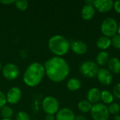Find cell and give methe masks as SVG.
<instances>
[{
    "mask_svg": "<svg viewBox=\"0 0 120 120\" xmlns=\"http://www.w3.org/2000/svg\"><path fill=\"white\" fill-rule=\"evenodd\" d=\"M96 9L93 5H88L85 4L81 11V15L82 18L85 20H89L92 19L95 15Z\"/></svg>",
    "mask_w": 120,
    "mask_h": 120,
    "instance_id": "obj_15",
    "label": "cell"
},
{
    "mask_svg": "<svg viewBox=\"0 0 120 120\" xmlns=\"http://www.w3.org/2000/svg\"><path fill=\"white\" fill-rule=\"evenodd\" d=\"M117 34L120 35V24L118 25V28H117Z\"/></svg>",
    "mask_w": 120,
    "mask_h": 120,
    "instance_id": "obj_35",
    "label": "cell"
},
{
    "mask_svg": "<svg viewBox=\"0 0 120 120\" xmlns=\"http://www.w3.org/2000/svg\"><path fill=\"white\" fill-rule=\"evenodd\" d=\"M79 70L84 77L87 78H93L96 77L99 68L96 63L91 60H86L81 64Z\"/></svg>",
    "mask_w": 120,
    "mask_h": 120,
    "instance_id": "obj_7",
    "label": "cell"
},
{
    "mask_svg": "<svg viewBox=\"0 0 120 120\" xmlns=\"http://www.w3.org/2000/svg\"><path fill=\"white\" fill-rule=\"evenodd\" d=\"M93 1H94V0H86V1H85V4L93 5Z\"/></svg>",
    "mask_w": 120,
    "mask_h": 120,
    "instance_id": "obj_33",
    "label": "cell"
},
{
    "mask_svg": "<svg viewBox=\"0 0 120 120\" xmlns=\"http://www.w3.org/2000/svg\"></svg>",
    "mask_w": 120,
    "mask_h": 120,
    "instance_id": "obj_38",
    "label": "cell"
},
{
    "mask_svg": "<svg viewBox=\"0 0 120 120\" xmlns=\"http://www.w3.org/2000/svg\"><path fill=\"white\" fill-rule=\"evenodd\" d=\"M6 103L7 101H6V95L2 91H0V108H2L4 106H5Z\"/></svg>",
    "mask_w": 120,
    "mask_h": 120,
    "instance_id": "obj_28",
    "label": "cell"
},
{
    "mask_svg": "<svg viewBox=\"0 0 120 120\" xmlns=\"http://www.w3.org/2000/svg\"><path fill=\"white\" fill-rule=\"evenodd\" d=\"M110 60V56L108 52L105 51H100L96 58V64L100 66H104L108 64V61Z\"/></svg>",
    "mask_w": 120,
    "mask_h": 120,
    "instance_id": "obj_18",
    "label": "cell"
},
{
    "mask_svg": "<svg viewBox=\"0 0 120 120\" xmlns=\"http://www.w3.org/2000/svg\"><path fill=\"white\" fill-rule=\"evenodd\" d=\"M0 3H1L3 4H6V5H9V4H14L15 0H1Z\"/></svg>",
    "mask_w": 120,
    "mask_h": 120,
    "instance_id": "obj_30",
    "label": "cell"
},
{
    "mask_svg": "<svg viewBox=\"0 0 120 120\" xmlns=\"http://www.w3.org/2000/svg\"><path fill=\"white\" fill-rule=\"evenodd\" d=\"M111 44L114 48L120 49V35L116 34L111 38Z\"/></svg>",
    "mask_w": 120,
    "mask_h": 120,
    "instance_id": "obj_25",
    "label": "cell"
},
{
    "mask_svg": "<svg viewBox=\"0 0 120 120\" xmlns=\"http://www.w3.org/2000/svg\"><path fill=\"white\" fill-rule=\"evenodd\" d=\"M1 115L4 119H10L13 115V110L11 107L5 105L1 108Z\"/></svg>",
    "mask_w": 120,
    "mask_h": 120,
    "instance_id": "obj_22",
    "label": "cell"
},
{
    "mask_svg": "<svg viewBox=\"0 0 120 120\" xmlns=\"http://www.w3.org/2000/svg\"><path fill=\"white\" fill-rule=\"evenodd\" d=\"M14 4H15V6L18 10L22 11H25L28 8V6H29L28 1H26V0H17V1H15Z\"/></svg>",
    "mask_w": 120,
    "mask_h": 120,
    "instance_id": "obj_23",
    "label": "cell"
},
{
    "mask_svg": "<svg viewBox=\"0 0 120 120\" xmlns=\"http://www.w3.org/2000/svg\"><path fill=\"white\" fill-rule=\"evenodd\" d=\"M70 49L75 54L83 55L86 53L88 50V46L85 42L77 40L70 43Z\"/></svg>",
    "mask_w": 120,
    "mask_h": 120,
    "instance_id": "obj_12",
    "label": "cell"
},
{
    "mask_svg": "<svg viewBox=\"0 0 120 120\" xmlns=\"http://www.w3.org/2000/svg\"><path fill=\"white\" fill-rule=\"evenodd\" d=\"M2 75L8 80H15L20 75L18 67L13 63H7L2 67Z\"/></svg>",
    "mask_w": 120,
    "mask_h": 120,
    "instance_id": "obj_8",
    "label": "cell"
},
{
    "mask_svg": "<svg viewBox=\"0 0 120 120\" xmlns=\"http://www.w3.org/2000/svg\"><path fill=\"white\" fill-rule=\"evenodd\" d=\"M2 120H11V119H3Z\"/></svg>",
    "mask_w": 120,
    "mask_h": 120,
    "instance_id": "obj_37",
    "label": "cell"
},
{
    "mask_svg": "<svg viewBox=\"0 0 120 120\" xmlns=\"http://www.w3.org/2000/svg\"><path fill=\"white\" fill-rule=\"evenodd\" d=\"M45 120H56V117L52 115H46Z\"/></svg>",
    "mask_w": 120,
    "mask_h": 120,
    "instance_id": "obj_31",
    "label": "cell"
},
{
    "mask_svg": "<svg viewBox=\"0 0 120 120\" xmlns=\"http://www.w3.org/2000/svg\"><path fill=\"white\" fill-rule=\"evenodd\" d=\"M118 23L113 18H107L101 23V31L105 37L112 38L117 34Z\"/></svg>",
    "mask_w": 120,
    "mask_h": 120,
    "instance_id": "obj_4",
    "label": "cell"
},
{
    "mask_svg": "<svg viewBox=\"0 0 120 120\" xmlns=\"http://www.w3.org/2000/svg\"><path fill=\"white\" fill-rule=\"evenodd\" d=\"M2 70V65H1V63L0 62V70Z\"/></svg>",
    "mask_w": 120,
    "mask_h": 120,
    "instance_id": "obj_36",
    "label": "cell"
},
{
    "mask_svg": "<svg viewBox=\"0 0 120 120\" xmlns=\"http://www.w3.org/2000/svg\"><path fill=\"white\" fill-rule=\"evenodd\" d=\"M112 94L114 96V97H115L117 99H120V82L117 83L114 89H113V91H112Z\"/></svg>",
    "mask_w": 120,
    "mask_h": 120,
    "instance_id": "obj_27",
    "label": "cell"
},
{
    "mask_svg": "<svg viewBox=\"0 0 120 120\" xmlns=\"http://www.w3.org/2000/svg\"><path fill=\"white\" fill-rule=\"evenodd\" d=\"M48 46L52 53L56 56L60 57L69 52L70 49V42L65 37L56 34L49 39Z\"/></svg>",
    "mask_w": 120,
    "mask_h": 120,
    "instance_id": "obj_3",
    "label": "cell"
},
{
    "mask_svg": "<svg viewBox=\"0 0 120 120\" xmlns=\"http://www.w3.org/2000/svg\"><path fill=\"white\" fill-rule=\"evenodd\" d=\"M113 8L115 9V11L117 13L120 14V1H114Z\"/></svg>",
    "mask_w": 120,
    "mask_h": 120,
    "instance_id": "obj_29",
    "label": "cell"
},
{
    "mask_svg": "<svg viewBox=\"0 0 120 120\" xmlns=\"http://www.w3.org/2000/svg\"><path fill=\"white\" fill-rule=\"evenodd\" d=\"M67 88L70 91H76L81 88V81L77 78H71L67 82Z\"/></svg>",
    "mask_w": 120,
    "mask_h": 120,
    "instance_id": "obj_19",
    "label": "cell"
},
{
    "mask_svg": "<svg viewBox=\"0 0 120 120\" xmlns=\"http://www.w3.org/2000/svg\"><path fill=\"white\" fill-rule=\"evenodd\" d=\"M101 91L99 90V89L96 87L91 88L87 92V101H89L92 105L98 103L101 100Z\"/></svg>",
    "mask_w": 120,
    "mask_h": 120,
    "instance_id": "obj_13",
    "label": "cell"
},
{
    "mask_svg": "<svg viewBox=\"0 0 120 120\" xmlns=\"http://www.w3.org/2000/svg\"><path fill=\"white\" fill-rule=\"evenodd\" d=\"M114 96L113 94L107 91V90H103V91H101V100L105 103V104H111L113 103L114 101Z\"/></svg>",
    "mask_w": 120,
    "mask_h": 120,
    "instance_id": "obj_20",
    "label": "cell"
},
{
    "mask_svg": "<svg viewBox=\"0 0 120 120\" xmlns=\"http://www.w3.org/2000/svg\"><path fill=\"white\" fill-rule=\"evenodd\" d=\"M44 75L45 69L44 65L37 62L33 63L27 68L24 72V83L30 87L37 86L42 81Z\"/></svg>",
    "mask_w": 120,
    "mask_h": 120,
    "instance_id": "obj_2",
    "label": "cell"
},
{
    "mask_svg": "<svg viewBox=\"0 0 120 120\" xmlns=\"http://www.w3.org/2000/svg\"><path fill=\"white\" fill-rule=\"evenodd\" d=\"M93 105L87 100H82L78 103V109L83 113L90 112Z\"/></svg>",
    "mask_w": 120,
    "mask_h": 120,
    "instance_id": "obj_21",
    "label": "cell"
},
{
    "mask_svg": "<svg viewBox=\"0 0 120 120\" xmlns=\"http://www.w3.org/2000/svg\"><path fill=\"white\" fill-rule=\"evenodd\" d=\"M75 118V115L73 111L67 108L59 110L56 116V120H74Z\"/></svg>",
    "mask_w": 120,
    "mask_h": 120,
    "instance_id": "obj_14",
    "label": "cell"
},
{
    "mask_svg": "<svg viewBox=\"0 0 120 120\" xmlns=\"http://www.w3.org/2000/svg\"><path fill=\"white\" fill-rule=\"evenodd\" d=\"M44 67L49 79L56 83L64 81L70 73L69 65L62 57L54 56L48 59L45 62Z\"/></svg>",
    "mask_w": 120,
    "mask_h": 120,
    "instance_id": "obj_1",
    "label": "cell"
},
{
    "mask_svg": "<svg viewBox=\"0 0 120 120\" xmlns=\"http://www.w3.org/2000/svg\"><path fill=\"white\" fill-rule=\"evenodd\" d=\"M15 120H30V117L27 112L24 111H20L16 115Z\"/></svg>",
    "mask_w": 120,
    "mask_h": 120,
    "instance_id": "obj_26",
    "label": "cell"
},
{
    "mask_svg": "<svg viewBox=\"0 0 120 120\" xmlns=\"http://www.w3.org/2000/svg\"><path fill=\"white\" fill-rule=\"evenodd\" d=\"M96 47L101 51H105L110 48L111 44V39L105 36L99 37L96 43Z\"/></svg>",
    "mask_w": 120,
    "mask_h": 120,
    "instance_id": "obj_16",
    "label": "cell"
},
{
    "mask_svg": "<svg viewBox=\"0 0 120 120\" xmlns=\"http://www.w3.org/2000/svg\"><path fill=\"white\" fill-rule=\"evenodd\" d=\"M114 1L112 0H94L93 6L96 11L101 13L109 12L113 8Z\"/></svg>",
    "mask_w": 120,
    "mask_h": 120,
    "instance_id": "obj_9",
    "label": "cell"
},
{
    "mask_svg": "<svg viewBox=\"0 0 120 120\" xmlns=\"http://www.w3.org/2000/svg\"></svg>",
    "mask_w": 120,
    "mask_h": 120,
    "instance_id": "obj_40",
    "label": "cell"
},
{
    "mask_svg": "<svg viewBox=\"0 0 120 120\" xmlns=\"http://www.w3.org/2000/svg\"></svg>",
    "mask_w": 120,
    "mask_h": 120,
    "instance_id": "obj_39",
    "label": "cell"
},
{
    "mask_svg": "<svg viewBox=\"0 0 120 120\" xmlns=\"http://www.w3.org/2000/svg\"><path fill=\"white\" fill-rule=\"evenodd\" d=\"M21 97H22V91L20 88L17 86L11 88L8 91L6 96V101L11 105H15L18 103L21 99Z\"/></svg>",
    "mask_w": 120,
    "mask_h": 120,
    "instance_id": "obj_10",
    "label": "cell"
},
{
    "mask_svg": "<svg viewBox=\"0 0 120 120\" xmlns=\"http://www.w3.org/2000/svg\"><path fill=\"white\" fill-rule=\"evenodd\" d=\"M74 120H86V118L82 116V115H78V116H75V118Z\"/></svg>",
    "mask_w": 120,
    "mask_h": 120,
    "instance_id": "obj_32",
    "label": "cell"
},
{
    "mask_svg": "<svg viewBox=\"0 0 120 120\" xmlns=\"http://www.w3.org/2000/svg\"><path fill=\"white\" fill-rule=\"evenodd\" d=\"M108 111L110 114L112 115H116L117 113H119L120 111V104L117 103H112L111 104L109 105V106L108 107Z\"/></svg>",
    "mask_w": 120,
    "mask_h": 120,
    "instance_id": "obj_24",
    "label": "cell"
},
{
    "mask_svg": "<svg viewBox=\"0 0 120 120\" xmlns=\"http://www.w3.org/2000/svg\"><path fill=\"white\" fill-rule=\"evenodd\" d=\"M108 70L111 73L120 74V60L117 58H112L108 63Z\"/></svg>",
    "mask_w": 120,
    "mask_h": 120,
    "instance_id": "obj_17",
    "label": "cell"
},
{
    "mask_svg": "<svg viewBox=\"0 0 120 120\" xmlns=\"http://www.w3.org/2000/svg\"><path fill=\"white\" fill-rule=\"evenodd\" d=\"M90 113L94 120H108L110 117L108 106L103 103L93 105Z\"/></svg>",
    "mask_w": 120,
    "mask_h": 120,
    "instance_id": "obj_5",
    "label": "cell"
},
{
    "mask_svg": "<svg viewBox=\"0 0 120 120\" xmlns=\"http://www.w3.org/2000/svg\"><path fill=\"white\" fill-rule=\"evenodd\" d=\"M58 101L53 96H46L42 101V109L46 115L56 114L59 110Z\"/></svg>",
    "mask_w": 120,
    "mask_h": 120,
    "instance_id": "obj_6",
    "label": "cell"
},
{
    "mask_svg": "<svg viewBox=\"0 0 120 120\" xmlns=\"http://www.w3.org/2000/svg\"><path fill=\"white\" fill-rule=\"evenodd\" d=\"M120 116L119 115H116V116H115V117H114V120H120Z\"/></svg>",
    "mask_w": 120,
    "mask_h": 120,
    "instance_id": "obj_34",
    "label": "cell"
},
{
    "mask_svg": "<svg viewBox=\"0 0 120 120\" xmlns=\"http://www.w3.org/2000/svg\"><path fill=\"white\" fill-rule=\"evenodd\" d=\"M97 79L98 82L105 86H108L112 82V74L107 68H101L97 73Z\"/></svg>",
    "mask_w": 120,
    "mask_h": 120,
    "instance_id": "obj_11",
    "label": "cell"
}]
</instances>
